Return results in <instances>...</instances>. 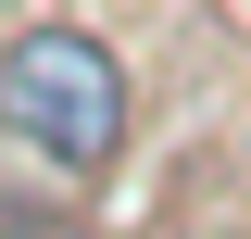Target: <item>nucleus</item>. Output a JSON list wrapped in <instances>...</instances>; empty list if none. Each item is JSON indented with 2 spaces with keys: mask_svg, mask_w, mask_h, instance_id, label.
Here are the masks:
<instances>
[{
  "mask_svg": "<svg viewBox=\"0 0 251 239\" xmlns=\"http://www.w3.org/2000/svg\"><path fill=\"white\" fill-rule=\"evenodd\" d=\"M0 139L50 177H100L126 151V51L100 26H25L0 51Z\"/></svg>",
  "mask_w": 251,
  "mask_h": 239,
  "instance_id": "f257e3e1",
  "label": "nucleus"
}]
</instances>
